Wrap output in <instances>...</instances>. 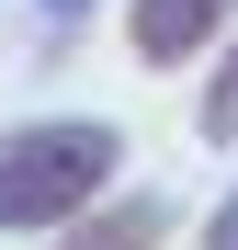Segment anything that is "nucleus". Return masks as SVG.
<instances>
[{
  "mask_svg": "<svg viewBox=\"0 0 238 250\" xmlns=\"http://www.w3.org/2000/svg\"><path fill=\"white\" fill-rule=\"evenodd\" d=\"M238 0H125V46L136 68H193L204 46H227Z\"/></svg>",
  "mask_w": 238,
  "mask_h": 250,
  "instance_id": "obj_2",
  "label": "nucleus"
},
{
  "mask_svg": "<svg viewBox=\"0 0 238 250\" xmlns=\"http://www.w3.org/2000/svg\"><path fill=\"white\" fill-rule=\"evenodd\" d=\"M113 159H125V137H113L102 114L12 125V137H0V228H12V239H57L79 205L113 193Z\"/></svg>",
  "mask_w": 238,
  "mask_h": 250,
  "instance_id": "obj_1",
  "label": "nucleus"
},
{
  "mask_svg": "<svg viewBox=\"0 0 238 250\" xmlns=\"http://www.w3.org/2000/svg\"><path fill=\"white\" fill-rule=\"evenodd\" d=\"M159 228H170V205L125 193V205H79V216L57 228V250H159Z\"/></svg>",
  "mask_w": 238,
  "mask_h": 250,
  "instance_id": "obj_3",
  "label": "nucleus"
},
{
  "mask_svg": "<svg viewBox=\"0 0 238 250\" xmlns=\"http://www.w3.org/2000/svg\"><path fill=\"white\" fill-rule=\"evenodd\" d=\"M79 12H91V0H46V23H79Z\"/></svg>",
  "mask_w": 238,
  "mask_h": 250,
  "instance_id": "obj_6",
  "label": "nucleus"
},
{
  "mask_svg": "<svg viewBox=\"0 0 238 250\" xmlns=\"http://www.w3.org/2000/svg\"><path fill=\"white\" fill-rule=\"evenodd\" d=\"M193 125H204L216 148L238 137V34H227V57H216V80H204V103H193Z\"/></svg>",
  "mask_w": 238,
  "mask_h": 250,
  "instance_id": "obj_4",
  "label": "nucleus"
},
{
  "mask_svg": "<svg viewBox=\"0 0 238 250\" xmlns=\"http://www.w3.org/2000/svg\"><path fill=\"white\" fill-rule=\"evenodd\" d=\"M204 250H238V193H227L216 216H204Z\"/></svg>",
  "mask_w": 238,
  "mask_h": 250,
  "instance_id": "obj_5",
  "label": "nucleus"
}]
</instances>
